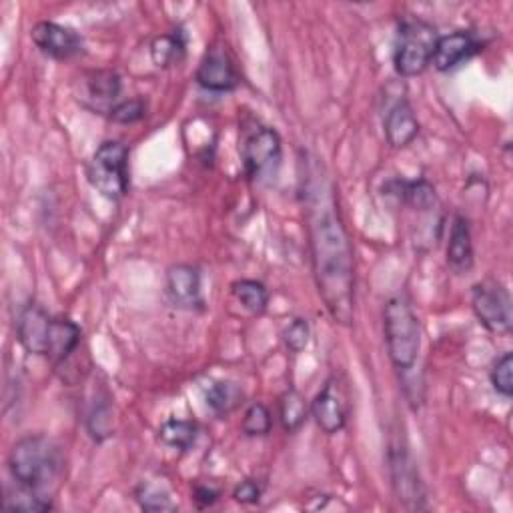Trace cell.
I'll return each instance as SVG.
<instances>
[{"mask_svg":"<svg viewBox=\"0 0 513 513\" xmlns=\"http://www.w3.org/2000/svg\"><path fill=\"white\" fill-rule=\"evenodd\" d=\"M301 193L309 231V249L317 291L339 325H351L355 317L353 249L339 213L335 187L319 163L303 161Z\"/></svg>","mask_w":513,"mask_h":513,"instance_id":"6da1fadb","label":"cell"},{"mask_svg":"<svg viewBox=\"0 0 513 513\" xmlns=\"http://www.w3.org/2000/svg\"><path fill=\"white\" fill-rule=\"evenodd\" d=\"M63 467L61 447L43 433L21 437L9 453V471L17 485L43 495L61 477Z\"/></svg>","mask_w":513,"mask_h":513,"instance_id":"7a4b0ae2","label":"cell"},{"mask_svg":"<svg viewBox=\"0 0 513 513\" xmlns=\"http://www.w3.org/2000/svg\"><path fill=\"white\" fill-rule=\"evenodd\" d=\"M383 331L393 367L399 371L413 369L421 351V327L405 295H395L385 303Z\"/></svg>","mask_w":513,"mask_h":513,"instance_id":"3957f363","label":"cell"},{"mask_svg":"<svg viewBox=\"0 0 513 513\" xmlns=\"http://www.w3.org/2000/svg\"><path fill=\"white\" fill-rule=\"evenodd\" d=\"M439 35L433 25L421 19H403L397 29L393 65L399 77L421 75L429 65Z\"/></svg>","mask_w":513,"mask_h":513,"instance_id":"277c9868","label":"cell"},{"mask_svg":"<svg viewBox=\"0 0 513 513\" xmlns=\"http://www.w3.org/2000/svg\"><path fill=\"white\" fill-rule=\"evenodd\" d=\"M87 179L103 197L123 199L129 193V149L119 141L103 143L87 165Z\"/></svg>","mask_w":513,"mask_h":513,"instance_id":"5b68a950","label":"cell"},{"mask_svg":"<svg viewBox=\"0 0 513 513\" xmlns=\"http://www.w3.org/2000/svg\"><path fill=\"white\" fill-rule=\"evenodd\" d=\"M391 483L397 499L407 509H425V487L421 483L417 465L411 459L405 435L391 433L389 449H387Z\"/></svg>","mask_w":513,"mask_h":513,"instance_id":"8992f818","label":"cell"},{"mask_svg":"<svg viewBox=\"0 0 513 513\" xmlns=\"http://www.w3.org/2000/svg\"><path fill=\"white\" fill-rule=\"evenodd\" d=\"M471 307L479 323L491 333H509L511 329V295L503 283L485 279L471 289Z\"/></svg>","mask_w":513,"mask_h":513,"instance_id":"52a82bcc","label":"cell"},{"mask_svg":"<svg viewBox=\"0 0 513 513\" xmlns=\"http://www.w3.org/2000/svg\"><path fill=\"white\" fill-rule=\"evenodd\" d=\"M281 137L271 127L253 129L241 147L243 171L251 181H261L269 177L281 163Z\"/></svg>","mask_w":513,"mask_h":513,"instance_id":"ba28073f","label":"cell"},{"mask_svg":"<svg viewBox=\"0 0 513 513\" xmlns=\"http://www.w3.org/2000/svg\"><path fill=\"white\" fill-rule=\"evenodd\" d=\"M31 41L43 55L55 61H69L83 53V37L75 29L53 21L37 23L31 31Z\"/></svg>","mask_w":513,"mask_h":513,"instance_id":"9c48e42d","label":"cell"},{"mask_svg":"<svg viewBox=\"0 0 513 513\" xmlns=\"http://www.w3.org/2000/svg\"><path fill=\"white\" fill-rule=\"evenodd\" d=\"M55 319L57 317L49 315L37 303H31L21 311L19 321H17V337L27 353L47 357Z\"/></svg>","mask_w":513,"mask_h":513,"instance_id":"30bf717a","label":"cell"},{"mask_svg":"<svg viewBox=\"0 0 513 513\" xmlns=\"http://www.w3.org/2000/svg\"><path fill=\"white\" fill-rule=\"evenodd\" d=\"M197 83L211 93H229L239 87V75L229 53L223 47L213 45L195 73Z\"/></svg>","mask_w":513,"mask_h":513,"instance_id":"8fae6325","label":"cell"},{"mask_svg":"<svg viewBox=\"0 0 513 513\" xmlns=\"http://www.w3.org/2000/svg\"><path fill=\"white\" fill-rule=\"evenodd\" d=\"M479 49L481 45L471 31H455L437 39L431 65L439 73H447L469 61Z\"/></svg>","mask_w":513,"mask_h":513,"instance_id":"7c38bea8","label":"cell"},{"mask_svg":"<svg viewBox=\"0 0 513 513\" xmlns=\"http://www.w3.org/2000/svg\"><path fill=\"white\" fill-rule=\"evenodd\" d=\"M311 413L319 429L327 435L339 433L347 423V409L337 379H329L311 403Z\"/></svg>","mask_w":513,"mask_h":513,"instance_id":"4fadbf2b","label":"cell"},{"mask_svg":"<svg viewBox=\"0 0 513 513\" xmlns=\"http://www.w3.org/2000/svg\"><path fill=\"white\" fill-rule=\"evenodd\" d=\"M167 293L177 307L199 309L203 307L201 273L193 265H175L167 271Z\"/></svg>","mask_w":513,"mask_h":513,"instance_id":"5bb4252c","label":"cell"},{"mask_svg":"<svg viewBox=\"0 0 513 513\" xmlns=\"http://www.w3.org/2000/svg\"><path fill=\"white\" fill-rule=\"evenodd\" d=\"M447 267L455 275H465L473 269V241L469 221L463 215H455L449 231V243L445 251Z\"/></svg>","mask_w":513,"mask_h":513,"instance_id":"9a60e30c","label":"cell"},{"mask_svg":"<svg viewBox=\"0 0 513 513\" xmlns=\"http://www.w3.org/2000/svg\"><path fill=\"white\" fill-rule=\"evenodd\" d=\"M385 139L393 149H403L413 143V139L419 135V121L407 101H397L393 107H389L385 121Z\"/></svg>","mask_w":513,"mask_h":513,"instance_id":"2e32d148","label":"cell"},{"mask_svg":"<svg viewBox=\"0 0 513 513\" xmlns=\"http://www.w3.org/2000/svg\"><path fill=\"white\" fill-rule=\"evenodd\" d=\"M389 195H395L403 205L411 207L413 211L429 213L437 207V193L435 187L425 179H395L387 185Z\"/></svg>","mask_w":513,"mask_h":513,"instance_id":"e0dca14e","label":"cell"},{"mask_svg":"<svg viewBox=\"0 0 513 513\" xmlns=\"http://www.w3.org/2000/svg\"><path fill=\"white\" fill-rule=\"evenodd\" d=\"M187 55V35L177 29L169 35H161L151 43V59L159 69H169L183 63Z\"/></svg>","mask_w":513,"mask_h":513,"instance_id":"ac0fdd59","label":"cell"},{"mask_svg":"<svg viewBox=\"0 0 513 513\" xmlns=\"http://www.w3.org/2000/svg\"><path fill=\"white\" fill-rule=\"evenodd\" d=\"M205 401L209 405V409L221 417L233 413L241 401H243V391L237 383L231 381H215L207 393H205Z\"/></svg>","mask_w":513,"mask_h":513,"instance_id":"d6986e66","label":"cell"},{"mask_svg":"<svg viewBox=\"0 0 513 513\" xmlns=\"http://www.w3.org/2000/svg\"><path fill=\"white\" fill-rule=\"evenodd\" d=\"M197 433H199L197 423L187 419H169L159 429V441L171 449L187 451L195 445Z\"/></svg>","mask_w":513,"mask_h":513,"instance_id":"ffe728a7","label":"cell"},{"mask_svg":"<svg viewBox=\"0 0 513 513\" xmlns=\"http://www.w3.org/2000/svg\"><path fill=\"white\" fill-rule=\"evenodd\" d=\"M121 77L115 71H97L87 79V93L97 107L115 103L121 95Z\"/></svg>","mask_w":513,"mask_h":513,"instance_id":"44dd1931","label":"cell"},{"mask_svg":"<svg viewBox=\"0 0 513 513\" xmlns=\"http://www.w3.org/2000/svg\"><path fill=\"white\" fill-rule=\"evenodd\" d=\"M307 415H309V405L305 397L297 389L285 391L279 401V417H281L283 429L287 433H295L307 421Z\"/></svg>","mask_w":513,"mask_h":513,"instance_id":"7402d4cb","label":"cell"},{"mask_svg":"<svg viewBox=\"0 0 513 513\" xmlns=\"http://www.w3.org/2000/svg\"><path fill=\"white\" fill-rule=\"evenodd\" d=\"M231 293L243 305V309H247L249 313L261 315L267 311L269 291L265 289L263 283L253 281V279H241V281L233 283Z\"/></svg>","mask_w":513,"mask_h":513,"instance_id":"603a6c76","label":"cell"},{"mask_svg":"<svg viewBox=\"0 0 513 513\" xmlns=\"http://www.w3.org/2000/svg\"><path fill=\"white\" fill-rule=\"evenodd\" d=\"M87 429L95 441H105L113 435V407L109 403V397L95 399L87 417Z\"/></svg>","mask_w":513,"mask_h":513,"instance_id":"cb8c5ba5","label":"cell"},{"mask_svg":"<svg viewBox=\"0 0 513 513\" xmlns=\"http://www.w3.org/2000/svg\"><path fill=\"white\" fill-rule=\"evenodd\" d=\"M3 505L11 511H29V513H41V511H49L53 509V501L49 495H43V493H37V491H31V489H25L19 485L17 491H9Z\"/></svg>","mask_w":513,"mask_h":513,"instance_id":"d4e9b609","label":"cell"},{"mask_svg":"<svg viewBox=\"0 0 513 513\" xmlns=\"http://www.w3.org/2000/svg\"><path fill=\"white\" fill-rule=\"evenodd\" d=\"M273 427V417L271 411L267 409V405L263 403H251L243 415V423H241V431L247 437H265L267 433H271Z\"/></svg>","mask_w":513,"mask_h":513,"instance_id":"484cf974","label":"cell"},{"mask_svg":"<svg viewBox=\"0 0 513 513\" xmlns=\"http://www.w3.org/2000/svg\"><path fill=\"white\" fill-rule=\"evenodd\" d=\"M137 501L145 511H173L175 503L171 501L165 489H159L149 483H141L137 487Z\"/></svg>","mask_w":513,"mask_h":513,"instance_id":"4316f807","label":"cell"},{"mask_svg":"<svg viewBox=\"0 0 513 513\" xmlns=\"http://www.w3.org/2000/svg\"><path fill=\"white\" fill-rule=\"evenodd\" d=\"M491 385L493 389L503 395V397H511L513 395V355L511 353H505L501 355L493 369H491Z\"/></svg>","mask_w":513,"mask_h":513,"instance_id":"83f0119b","label":"cell"},{"mask_svg":"<svg viewBox=\"0 0 513 513\" xmlns=\"http://www.w3.org/2000/svg\"><path fill=\"white\" fill-rule=\"evenodd\" d=\"M147 113V105L143 99H127L123 103H117L109 109V119L117 125H135L139 123Z\"/></svg>","mask_w":513,"mask_h":513,"instance_id":"f1b7e54d","label":"cell"},{"mask_svg":"<svg viewBox=\"0 0 513 513\" xmlns=\"http://www.w3.org/2000/svg\"><path fill=\"white\" fill-rule=\"evenodd\" d=\"M309 337H311V327L307 319H293L283 331L285 347L291 353H301L309 345Z\"/></svg>","mask_w":513,"mask_h":513,"instance_id":"f546056e","label":"cell"},{"mask_svg":"<svg viewBox=\"0 0 513 513\" xmlns=\"http://www.w3.org/2000/svg\"><path fill=\"white\" fill-rule=\"evenodd\" d=\"M233 497H235V501H239V503H257L259 497H261V487H259L257 481L245 479V481H241V483L235 487Z\"/></svg>","mask_w":513,"mask_h":513,"instance_id":"4dcf8cb0","label":"cell"},{"mask_svg":"<svg viewBox=\"0 0 513 513\" xmlns=\"http://www.w3.org/2000/svg\"><path fill=\"white\" fill-rule=\"evenodd\" d=\"M219 489L211 487V485H197L193 491V499L195 503L203 509V507H211L217 499H219Z\"/></svg>","mask_w":513,"mask_h":513,"instance_id":"1f68e13d","label":"cell"}]
</instances>
